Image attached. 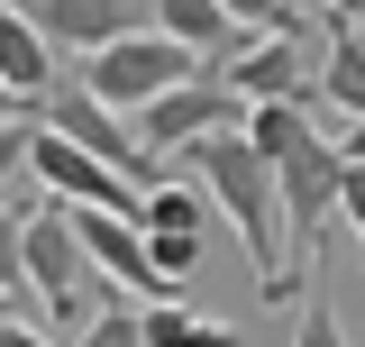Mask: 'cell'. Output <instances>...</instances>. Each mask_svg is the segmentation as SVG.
Here are the masks:
<instances>
[{
	"mask_svg": "<svg viewBox=\"0 0 365 347\" xmlns=\"http://www.w3.org/2000/svg\"><path fill=\"white\" fill-rule=\"evenodd\" d=\"M192 165V183L220 201V219L237 228V247H247V265H256V293L265 302H283L292 293V228H283V174L256 156V137H210V146H192L182 156Z\"/></svg>",
	"mask_w": 365,
	"mask_h": 347,
	"instance_id": "6da1fadb",
	"label": "cell"
},
{
	"mask_svg": "<svg viewBox=\"0 0 365 347\" xmlns=\"http://www.w3.org/2000/svg\"><path fill=\"white\" fill-rule=\"evenodd\" d=\"M28 293L64 329H91L110 311V302H91L101 293V265H91V247H83V228H73L64 201H46V211H28L9 228V320H28Z\"/></svg>",
	"mask_w": 365,
	"mask_h": 347,
	"instance_id": "7a4b0ae2",
	"label": "cell"
},
{
	"mask_svg": "<svg viewBox=\"0 0 365 347\" xmlns=\"http://www.w3.org/2000/svg\"><path fill=\"white\" fill-rule=\"evenodd\" d=\"M192 74H210V55H192V46H174L165 28H137V37H119L110 55H91L83 83L119 110V119H137V110H155L165 91H182Z\"/></svg>",
	"mask_w": 365,
	"mask_h": 347,
	"instance_id": "3957f363",
	"label": "cell"
},
{
	"mask_svg": "<svg viewBox=\"0 0 365 347\" xmlns=\"http://www.w3.org/2000/svg\"><path fill=\"white\" fill-rule=\"evenodd\" d=\"M128 129H137V146L165 165V156H192V146H210V137H237L247 129V101H237V91L220 83V64H210V74H192L182 91H165L155 110H137Z\"/></svg>",
	"mask_w": 365,
	"mask_h": 347,
	"instance_id": "277c9868",
	"label": "cell"
},
{
	"mask_svg": "<svg viewBox=\"0 0 365 347\" xmlns=\"http://www.w3.org/2000/svg\"><path fill=\"white\" fill-rule=\"evenodd\" d=\"M28 165H37V192H55L64 211H110V219H146V183H128L119 165H101L91 146L37 129L28 137Z\"/></svg>",
	"mask_w": 365,
	"mask_h": 347,
	"instance_id": "5b68a950",
	"label": "cell"
},
{
	"mask_svg": "<svg viewBox=\"0 0 365 347\" xmlns=\"http://www.w3.org/2000/svg\"><path fill=\"white\" fill-rule=\"evenodd\" d=\"M319 46H329V28L319 37H237L220 55V83L256 110V101H319Z\"/></svg>",
	"mask_w": 365,
	"mask_h": 347,
	"instance_id": "8992f818",
	"label": "cell"
},
{
	"mask_svg": "<svg viewBox=\"0 0 365 347\" xmlns=\"http://www.w3.org/2000/svg\"><path fill=\"white\" fill-rule=\"evenodd\" d=\"M329 211H347V156H338V137H311V146H302V156L283 165V228H292V293L311 283V274H302V256L319 247Z\"/></svg>",
	"mask_w": 365,
	"mask_h": 347,
	"instance_id": "52a82bcc",
	"label": "cell"
},
{
	"mask_svg": "<svg viewBox=\"0 0 365 347\" xmlns=\"http://www.w3.org/2000/svg\"><path fill=\"white\" fill-rule=\"evenodd\" d=\"M73 228H83V247H91V265H101V283H110V293H137V302H182V293H165L155 247H146V228H137V219L73 211Z\"/></svg>",
	"mask_w": 365,
	"mask_h": 347,
	"instance_id": "ba28073f",
	"label": "cell"
},
{
	"mask_svg": "<svg viewBox=\"0 0 365 347\" xmlns=\"http://www.w3.org/2000/svg\"><path fill=\"white\" fill-rule=\"evenodd\" d=\"M37 28L55 37V55H110L119 37H137V28H155V0H46Z\"/></svg>",
	"mask_w": 365,
	"mask_h": 347,
	"instance_id": "9c48e42d",
	"label": "cell"
},
{
	"mask_svg": "<svg viewBox=\"0 0 365 347\" xmlns=\"http://www.w3.org/2000/svg\"><path fill=\"white\" fill-rule=\"evenodd\" d=\"M0 83H9V101H46V91L64 83L55 37H46L28 9H9V19H0Z\"/></svg>",
	"mask_w": 365,
	"mask_h": 347,
	"instance_id": "30bf717a",
	"label": "cell"
},
{
	"mask_svg": "<svg viewBox=\"0 0 365 347\" xmlns=\"http://www.w3.org/2000/svg\"><path fill=\"white\" fill-rule=\"evenodd\" d=\"M155 28H165L174 46H192V55H210V64L247 37V28L228 19V0H155Z\"/></svg>",
	"mask_w": 365,
	"mask_h": 347,
	"instance_id": "8fae6325",
	"label": "cell"
},
{
	"mask_svg": "<svg viewBox=\"0 0 365 347\" xmlns=\"http://www.w3.org/2000/svg\"><path fill=\"white\" fill-rule=\"evenodd\" d=\"M247 137H256V156L283 174V165L319 137V119H311V101H256V110H247Z\"/></svg>",
	"mask_w": 365,
	"mask_h": 347,
	"instance_id": "7c38bea8",
	"label": "cell"
},
{
	"mask_svg": "<svg viewBox=\"0 0 365 347\" xmlns=\"http://www.w3.org/2000/svg\"><path fill=\"white\" fill-rule=\"evenodd\" d=\"M319 91H329V110L365 119V28H329V46H319Z\"/></svg>",
	"mask_w": 365,
	"mask_h": 347,
	"instance_id": "4fadbf2b",
	"label": "cell"
},
{
	"mask_svg": "<svg viewBox=\"0 0 365 347\" xmlns=\"http://www.w3.org/2000/svg\"><path fill=\"white\" fill-rule=\"evenodd\" d=\"M210 211H220V201H210V192H201V183H155V192H146V219H137V228H174V238H201V228H210Z\"/></svg>",
	"mask_w": 365,
	"mask_h": 347,
	"instance_id": "5bb4252c",
	"label": "cell"
},
{
	"mask_svg": "<svg viewBox=\"0 0 365 347\" xmlns=\"http://www.w3.org/2000/svg\"><path fill=\"white\" fill-rule=\"evenodd\" d=\"M146 347H237L228 320H201L182 302H146Z\"/></svg>",
	"mask_w": 365,
	"mask_h": 347,
	"instance_id": "9a60e30c",
	"label": "cell"
},
{
	"mask_svg": "<svg viewBox=\"0 0 365 347\" xmlns=\"http://www.w3.org/2000/svg\"><path fill=\"white\" fill-rule=\"evenodd\" d=\"M228 19H237L247 37H311V28H302V0H228Z\"/></svg>",
	"mask_w": 365,
	"mask_h": 347,
	"instance_id": "2e32d148",
	"label": "cell"
},
{
	"mask_svg": "<svg viewBox=\"0 0 365 347\" xmlns=\"http://www.w3.org/2000/svg\"><path fill=\"white\" fill-rule=\"evenodd\" d=\"M73 347H146V302H137V311H128V302H110Z\"/></svg>",
	"mask_w": 365,
	"mask_h": 347,
	"instance_id": "e0dca14e",
	"label": "cell"
},
{
	"mask_svg": "<svg viewBox=\"0 0 365 347\" xmlns=\"http://www.w3.org/2000/svg\"><path fill=\"white\" fill-rule=\"evenodd\" d=\"M292 347H347V329H338L329 293H311V302H302V329H292Z\"/></svg>",
	"mask_w": 365,
	"mask_h": 347,
	"instance_id": "ac0fdd59",
	"label": "cell"
},
{
	"mask_svg": "<svg viewBox=\"0 0 365 347\" xmlns=\"http://www.w3.org/2000/svg\"><path fill=\"white\" fill-rule=\"evenodd\" d=\"M347 219H356V238H365V165H347Z\"/></svg>",
	"mask_w": 365,
	"mask_h": 347,
	"instance_id": "d6986e66",
	"label": "cell"
},
{
	"mask_svg": "<svg viewBox=\"0 0 365 347\" xmlns=\"http://www.w3.org/2000/svg\"><path fill=\"white\" fill-rule=\"evenodd\" d=\"M329 9V28H365V0H319Z\"/></svg>",
	"mask_w": 365,
	"mask_h": 347,
	"instance_id": "ffe728a7",
	"label": "cell"
},
{
	"mask_svg": "<svg viewBox=\"0 0 365 347\" xmlns=\"http://www.w3.org/2000/svg\"><path fill=\"white\" fill-rule=\"evenodd\" d=\"M0 347H55V338H37V320H9V329H0Z\"/></svg>",
	"mask_w": 365,
	"mask_h": 347,
	"instance_id": "44dd1931",
	"label": "cell"
},
{
	"mask_svg": "<svg viewBox=\"0 0 365 347\" xmlns=\"http://www.w3.org/2000/svg\"><path fill=\"white\" fill-rule=\"evenodd\" d=\"M338 156H347V165H365V119H347V137H338Z\"/></svg>",
	"mask_w": 365,
	"mask_h": 347,
	"instance_id": "7402d4cb",
	"label": "cell"
}]
</instances>
